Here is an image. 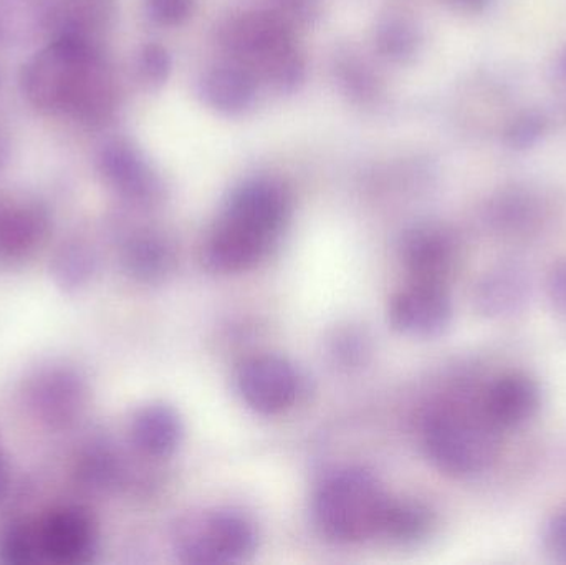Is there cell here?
<instances>
[{"label":"cell","mask_w":566,"mask_h":565,"mask_svg":"<svg viewBox=\"0 0 566 565\" xmlns=\"http://www.w3.org/2000/svg\"><path fill=\"white\" fill-rule=\"evenodd\" d=\"M126 473L125 458L109 438L93 437L80 448L75 478L85 490L108 493L125 484Z\"/></svg>","instance_id":"d6986e66"},{"label":"cell","mask_w":566,"mask_h":565,"mask_svg":"<svg viewBox=\"0 0 566 565\" xmlns=\"http://www.w3.org/2000/svg\"><path fill=\"white\" fill-rule=\"evenodd\" d=\"M7 488H9V467H7L6 458L0 451V498L7 493Z\"/></svg>","instance_id":"836d02e7"},{"label":"cell","mask_w":566,"mask_h":565,"mask_svg":"<svg viewBox=\"0 0 566 565\" xmlns=\"http://www.w3.org/2000/svg\"><path fill=\"white\" fill-rule=\"evenodd\" d=\"M329 355L336 365L346 370L363 367L371 357V338L361 328L348 325L333 335Z\"/></svg>","instance_id":"484cf974"},{"label":"cell","mask_w":566,"mask_h":565,"mask_svg":"<svg viewBox=\"0 0 566 565\" xmlns=\"http://www.w3.org/2000/svg\"><path fill=\"white\" fill-rule=\"evenodd\" d=\"M55 29L53 33H75L93 39L115 15L116 0H53Z\"/></svg>","instance_id":"603a6c76"},{"label":"cell","mask_w":566,"mask_h":565,"mask_svg":"<svg viewBox=\"0 0 566 565\" xmlns=\"http://www.w3.org/2000/svg\"><path fill=\"white\" fill-rule=\"evenodd\" d=\"M259 536L254 523L234 510L188 514L172 531L176 556L186 564H238L254 556Z\"/></svg>","instance_id":"8992f818"},{"label":"cell","mask_w":566,"mask_h":565,"mask_svg":"<svg viewBox=\"0 0 566 565\" xmlns=\"http://www.w3.org/2000/svg\"><path fill=\"white\" fill-rule=\"evenodd\" d=\"M376 43L382 55L396 62H402L418 52L421 45V32L408 17L389 15L379 23Z\"/></svg>","instance_id":"d4e9b609"},{"label":"cell","mask_w":566,"mask_h":565,"mask_svg":"<svg viewBox=\"0 0 566 565\" xmlns=\"http://www.w3.org/2000/svg\"><path fill=\"white\" fill-rule=\"evenodd\" d=\"M499 430L479 411L465 407H439L422 425L426 457L441 473L471 480L497 460Z\"/></svg>","instance_id":"5b68a950"},{"label":"cell","mask_w":566,"mask_h":565,"mask_svg":"<svg viewBox=\"0 0 566 565\" xmlns=\"http://www.w3.org/2000/svg\"><path fill=\"white\" fill-rule=\"evenodd\" d=\"M50 271L63 294H78L92 284L98 271V255L88 242L70 239L56 249Z\"/></svg>","instance_id":"7402d4cb"},{"label":"cell","mask_w":566,"mask_h":565,"mask_svg":"<svg viewBox=\"0 0 566 565\" xmlns=\"http://www.w3.org/2000/svg\"><path fill=\"white\" fill-rule=\"evenodd\" d=\"M171 59L166 49L156 43L145 45L136 60V72L139 80L148 86H159L168 79Z\"/></svg>","instance_id":"83f0119b"},{"label":"cell","mask_w":566,"mask_h":565,"mask_svg":"<svg viewBox=\"0 0 566 565\" xmlns=\"http://www.w3.org/2000/svg\"><path fill=\"white\" fill-rule=\"evenodd\" d=\"M234 388L252 411L272 417L296 404L303 394V378L295 365L281 355H254L235 368Z\"/></svg>","instance_id":"ba28073f"},{"label":"cell","mask_w":566,"mask_h":565,"mask_svg":"<svg viewBox=\"0 0 566 565\" xmlns=\"http://www.w3.org/2000/svg\"><path fill=\"white\" fill-rule=\"evenodd\" d=\"M454 317V305L444 285L409 281L392 295L388 305V322L392 331L405 337H441L449 331Z\"/></svg>","instance_id":"9c48e42d"},{"label":"cell","mask_w":566,"mask_h":565,"mask_svg":"<svg viewBox=\"0 0 566 565\" xmlns=\"http://www.w3.org/2000/svg\"><path fill=\"white\" fill-rule=\"evenodd\" d=\"M23 395L33 420L50 430H66L85 415L90 401L88 380L78 368L52 362L27 378Z\"/></svg>","instance_id":"52a82bcc"},{"label":"cell","mask_w":566,"mask_h":565,"mask_svg":"<svg viewBox=\"0 0 566 565\" xmlns=\"http://www.w3.org/2000/svg\"><path fill=\"white\" fill-rule=\"evenodd\" d=\"M53 29V0H0V45H27Z\"/></svg>","instance_id":"ffe728a7"},{"label":"cell","mask_w":566,"mask_h":565,"mask_svg":"<svg viewBox=\"0 0 566 565\" xmlns=\"http://www.w3.org/2000/svg\"><path fill=\"white\" fill-rule=\"evenodd\" d=\"M558 69H560L562 76L566 80V46L562 52L560 60H558Z\"/></svg>","instance_id":"e575fe53"},{"label":"cell","mask_w":566,"mask_h":565,"mask_svg":"<svg viewBox=\"0 0 566 565\" xmlns=\"http://www.w3.org/2000/svg\"><path fill=\"white\" fill-rule=\"evenodd\" d=\"M98 171L109 188L133 205L151 206L161 199V179L145 155L126 139H113L99 149Z\"/></svg>","instance_id":"7c38bea8"},{"label":"cell","mask_w":566,"mask_h":565,"mask_svg":"<svg viewBox=\"0 0 566 565\" xmlns=\"http://www.w3.org/2000/svg\"><path fill=\"white\" fill-rule=\"evenodd\" d=\"M292 215L281 182L251 179L226 199L202 245V262L216 274H239L261 264L277 245Z\"/></svg>","instance_id":"7a4b0ae2"},{"label":"cell","mask_w":566,"mask_h":565,"mask_svg":"<svg viewBox=\"0 0 566 565\" xmlns=\"http://www.w3.org/2000/svg\"><path fill=\"white\" fill-rule=\"evenodd\" d=\"M547 128V118L542 113H522L509 125L505 132V145L515 151L534 148L544 138Z\"/></svg>","instance_id":"4316f807"},{"label":"cell","mask_w":566,"mask_h":565,"mask_svg":"<svg viewBox=\"0 0 566 565\" xmlns=\"http://www.w3.org/2000/svg\"><path fill=\"white\" fill-rule=\"evenodd\" d=\"M259 85L261 83L248 66L229 59L205 70L199 80V93L211 108L226 115H238L254 105Z\"/></svg>","instance_id":"2e32d148"},{"label":"cell","mask_w":566,"mask_h":565,"mask_svg":"<svg viewBox=\"0 0 566 565\" xmlns=\"http://www.w3.org/2000/svg\"><path fill=\"white\" fill-rule=\"evenodd\" d=\"M542 390L538 381L525 372L499 375L481 401L484 417L499 431L522 427L541 410Z\"/></svg>","instance_id":"5bb4252c"},{"label":"cell","mask_w":566,"mask_h":565,"mask_svg":"<svg viewBox=\"0 0 566 565\" xmlns=\"http://www.w3.org/2000/svg\"><path fill=\"white\" fill-rule=\"evenodd\" d=\"M129 443L146 460H168L181 447L185 425L171 405H143L129 420Z\"/></svg>","instance_id":"9a60e30c"},{"label":"cell","mask_w":566,"mask_h":565,"mask_svg":"<svg viewBox=\"0 0 566 565\" xmlns=\"http://www.w3.org/2000/svg\"><path fill=\"white\" fill-rule=\"evenodd\" d=\"M39 521L13 520L0 531V564H42Z\"/></svg>","instance_id":"cb8c5ba5"},{"label":"cell","mask_w":566,"mask_h":565,"mask_svg":"<svg viewBox=\"0 0 566 565\" xmlns=\"http://www.w3.org/2000/svg\"><path fill=\"white\" fill-rule=\"evenodd\" d=\"M542 544L552 559L566 564V510L558 511L545 523Z\"/></svg>","instance_id":"f546056e"},{"label":"cell","mask_w":566,"mask_h":565,"mask_svg":"<svg viewBox=\"0 0 566 565\" xmlns=\"http://www.w3.org/2000/svg\"><path fill=\"white\" fill-rule=\"evenodd\" d=\"M399 252L412 282L446 287L458 268L459 244L444 226H415L402 236Z\"/></svg>","instance_id":"8fae6325"},{"label":"cell","mask_w":566,"mask_h":565,"mask_svg":"<svg viewBox=\"0 0 566 565\" xmlns=\"http://www.w3.org/2000/svg\"><path fill=\"white\" fill-rule=\"evenodd\" d=\"M446 2L459 12L481 13L488 10L494 0H446Z\"/></svg>","instance_id":"d6a6232c"},{"label":"cell","mask_w":566,"mask_h":565,"mask_svg":"<svg viewBox=\"0 0 566 565\" xmlns=\"http://www.w3.org/2000/svg\"><path fill=\"white\" fill-rule=\"evenodd\" d=\"M388 493L371 471L339 468L326 474L312 500L316 530L336 544H359L378 537Z\"/></svg>","instance_id":"3957f363"},{"label":"cell","mask_w":566,"mask_h":565,"mask_svg":"<svg viewBox=\"0 0 566 565\" xmlns=\"http://www.w3.org/2000/svg\"><path fill=\"white\" fill-rule=\"evenodd\" d=\"M196 0H145L146 13L158 25H179L191 15Z\"/></svg>","instance_id":"f1b7e54d"},{"label":"cell","mask_w":566,"mask_h":565,"mask_svg":"<svg viewBox=\"0 0 566 565\" xmlns=\"http://www.w3.org/2000/svg\"><path fill=\"white\" fill-rule=\"evenodd\" d=\"M20 86L27 102L49 115H70L103 125L116 108V88L95 40L56 33L23 65Z\"/></svg>","instance_id":"6da1fadb"},{"label":"cell","mask_w":566,"mask_h":565,"mask_svg":"<svg viewBox=\"0 0 566 565\" xmlns=\"http://www.w3.org/2000/svg\"><path fill=\"white\" fill-rule=\"evenodd\" d=\"M123 271L142 284L155 285L165 282L175 272V245L161 232L143 229L128 236L119 251Z\"/></svg>","instance_id":"e0dca14e"},{"label":"cell","mask_w":566,"mask_h":565,"mask_svg":"<svg viewBox=\"0 0 566 565\" xmlns=\"http://www.w3.org/2000/svg\"><path fill=\"white\" fill-rule=\"evenodd\" d=\"M436 516L421 501L389 496L379 524L378 537L398 546H415L431 537Z\"/></svg>","instance_id":"44dd1931"},{"label":"cell","mask_w":566,"mask_h":565,"mask_svg":"<svg viewBox=\"0 0 566 565\" xmlns=\"http://www.w3.org/2000/svg\"><path fill=\"white\" fill-rule=\"evenodd\" d=\"M528 294L531 282L524 269L501 264L479 279L474 289V305L484 317H509L527 304Z\"/></svg>","instance_id":"ac0fdd59"},{"label":"cell","mask_w":566,"mask_h":565,"mask_svg":"<svg viewBox=\"0 0 566 565\" xmlns=\"http://www.w3.org/2000/svg\"><path fill=\"white\" fill-rule=\"evenodd\" d=\"M43 563L85 565L98 551V526L82 506H60L39 521Z\"/></svg>","instance_id":"30bf717a"},{"label":"cell","mask_w":566,"mask_h":565,"mask_svg":"<svg viewBox=\"0 0 566 565\" xmlns=\"http://www.w3.org/2000/svg\"><path fill=\"white\" fill-rule=\"evenodd\" d=\"M50 215L32 201L12 202L0 208V268L15 269L32 261L45 244Z\"/></svg>","instance_id":"4fadbf2b"},{"label":"cell","mask_w":566,"mask_h":565,"mask_svg":"<svg viewBox=\"0 0 566 565\" xmlns=\"http://www.w3.org/2000/svg\"><path fill=\"white\" fill-rule=\"evenodd\" d=\"M221 39L229 59L248 66L259 83L274 92H292L305 75L289 23L271 10L232 19Z\"/></svg>","instance_id":"277c9868"},{"label":"cell","mask_w":566,"mask_h":565,"mask_svg":"<svg viewBox=\"0 0 566 565\" xmlns=\"http://www.w3.org/2000/svg\"><path fill=\"white\" fill-rule=\"evenodd\" d=\"M548 302L558 314L566 315V259L555 262L545 279Z\"/></svg>","instance_id":"4dcf8cb0"},{"label":"cell","mask_w":566,"mask_h":565,"mask_svg":"<svg viewBox=\"0 0 566 565\" xmlns=\"http://www.w3.org/2000/svg\"><path fill=\"white\" fill-rule=\"evenodd\" d=\"M275 15L290 25V20H310L318 12V0H271Z\"/></svg>","instance_id":"1f68e13d"}]
</instances>
